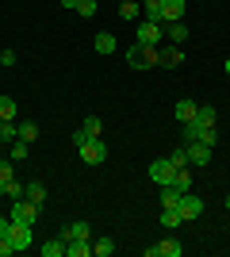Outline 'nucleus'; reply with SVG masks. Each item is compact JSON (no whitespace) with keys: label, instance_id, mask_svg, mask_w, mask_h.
Returning a JSON list of instances; mask_svg holds the SVG:
<instances>
[{"label":"nucleus","instance_id":"f257e3e1","mask_svg":"<svg viewBox=\"0 0 230 257\" xmlns=\"http://www.w3.org/2000/svg\"><path fill=\"white\" fill-rule=\"evenodd\" d=\"M127 65H131V69H153V65H157V46L134 43L131 50H127Z\"/></svg>","mask_w":230,"mask_h":257},{"label":"nucleus","instance_id":"f03ea898","mask_svg":"<svg viewBox=\"0 0 230 257\" xmlns=\"http://www.w3.org/2000/svg\"><path fill=\"white\" fill-rule=\"evenodd\" d=\"M77 154H81V161H85V165H104L108 146H104L100 139H85V142H77Z\"/></svg>","mask_w":230,"mask_h":257},{"label":"nucleus","instance_id":"7ed1b4c3","mask_svg":"<svg viewBox=\"0 0 230 257\" xmlns=\"http://www.w3.org/2000/svg\"><path fill=\"white\" fill-rule=\"evenodd\" d=\"M8 219H12V223H23V226H35V219H39V204H31L27 196H23V200H12Z\"/></svg>","mask_w":230,"mask_h":257},{"label":"nucleus","instance_id":"20e7f679","mask_svg":"<svg viewBox=\"0 0 230 257\" xmlns=\"http://www.w3.org/2000/svg\"><path fill=\"white\" fill-rule=\"evenodd\" d=\"M134 43H142V46H161V35H165V27L161 23H153V20H142L138 27H134Z\"/></svg>","mask_w":230,"mask_h":257},{"label":"nucleus","instance_id":"39448f33","mask_svg":"<svg viewBox=\"0 0 230 257\" xmlns=\"http://www.w3.org/2000/svg\"><path fill=\"white\" fill-rule=\"evenodd\" d=\"M184 154H188V169H207V161H211V146L207 142H188L184 146Z\"/></svg>","mask_w":230,"mask_h":257},{"label":"nucleus","instance_id":"423d86ee","mask_svg":"<svg viewBox=\"0 0 230 257\" xmlns=\"http://www.w3.org/2000/svg\"><path fill=\"white\" fill-rule=\"evenodd\" d=\"M173 161L169 158H157V161H150V181L153 184H173Z\"/></svg>","mask_w":230,"mask_h":257},{"label":"nucleus","instance_id":"0eeeda50","mask_svg":"<svg viewBox=\"0 0 230 257\" xmlns=\"http://www.w3.org/2000/svg\"><path fill=\"white\" fill-rule=\"evenodd\" d=\"M8 242L16 246V253H23V249L31 246L35 238H31V226H23V223H12V230H8Z\"/></svg>","mask_w":230,"mask_h":257},{"label":"nucleus","instance_id":"6e6552de","mask_svg":"<svg viewBox=\"0 0 230 257\" xmlns=\"http://www.w3.org/2000/svg\"><path fill=\"white\" fill-rule=\"evenodd\" d=\"M180 215H184V219H199V215H203V200H199L196 192H184L180 196Z\"/></svg>","mask_w":230,"mask_h":257},{"label":"nucleus","instance_id":"1a4fd4ad","mask_svg":"<svg viewBox=\"0 0 230 257\" xmlns=\"http://www.w3.org/2000/svg\"><path fill=\"white\" fill-rule=\"evenodd\" d=\"M180 62H184L180 46H157V65H165V69H176Z\"/></svg>","mask_w":230,"mask_h":257},{"label":"nucleus","instance_id":"9d476101","mask_svg":"<svg viewBox=\"0 0 230 257\" xmlns=\"http://www.w3.org/2000/svg\"><path fill=\"white\" fill-rule=\"evenodd\" d=\"M176 20H184V0H165L161 4V27L165 23H176Z\"/></svg>","mask_w":230,"mask_h":257},{"label":"nucleus","instance_id":"9b49d317","mask_svg":"<svg viewBox=\"0 0 230 257\" xmlns=\"http://www.w3.org/2000/svg\"><path fill=\"white\" fill-rule=\"evenodd\" d=\"M153 249H157V257H180V253H184V246H180L176 238H161Z\"/></svg>","mask_w":230,"mask_h":257},{"label":"nucleus","instance_id":"f8f14e48","mask_svg":"<svg viewBox=\"0 0 230 257\" xmlns=\"http://www.w3.org/2000/svg\"><path fill=\"white\" fill-rule=\"evenodd\" d=\"M196 100H176V123H192L196 119Z\"/></svg>","mask_w":230,"mask_h":257},{"label":"nucleus","instance_id":"ddd939ff","mask_svg":"<svg viewBox=\"0 0 230 257\" xmlns=\"http://www.w3.org/2000/svg\"><path fill=\"white\" fill-rule=\"evenodd\" d=\"M92 253V242L88 238H73V242H66V257H88Z\"/></svg>","mask_w":230,"mask_h":257},{"label":"nucleus","instance_id":"4468645a","mask_svg":"<svg viewBox=\"0 0 230 257\" xmlns=\"http://www.w3.org/2000/svg\"><path fill=\"white\" fill-rule=\"evenodd\" d=\"M165 35H169V43L173 46H180L188 39V27H184V20H176V23H165Z\"/></svg>","mask_w":230,"mask_h":257},{"label":"nucleus","instance_id":"2eb2a0df","mask_svg":"<svg viewBox=\"0 0 230 257\" xmlns=\"http://www.w3.org/2000/svg\"><path fill=\"white\" fill-rule=\"evenodd\" d=\"M180 223H184L180 207H161V226H165V230H176Z\"/></svg>","mask_w":230,"mask_h":257},{"label":"nucleus","instance_id":"dca6fc26","mask_svg":"<svg viewBox=\"0 0 230 257\" xmlns=\"http://www.w3.org/2000/svg\"><path fill=\"white\" fill-rule=\"evenodd\" d=\"M62 238H66V242H73V238H92V230H88V223H69V226H62Z\"/></svg>","mask_w":230,"mask_h":257},{"label":"nucleus","instance_id":"f3484780","mask_svg":"<svg viewBox=\"0 0 230 257\" xmlns=\"http://www.w3.org/2000/svg\"><path fill=\"white\" fill-rule=\"evenodd\" d=\"M192 123H199V127H215V107H211V104H199Z\"/></svg>","mask_w":230,"mask_h":257},{"label":"nucleus","instance_id":"a211bd4d","mask_svg":"<svg viewBox=\"0 0 230 257\" xmlns=\"http://www.w3.org/2000/svg\"><path fill=\"white\" fill-rule=\"evenodd\" d=\"M173 188H176L180 196L192 192V173H188V169H176V173H173Z\"/></svg>","mask_w":230,"mask_h":257},{"label":"nucleus","instance_id":"6ab92c4d","mask_svg":"<svg viewBox=\"0 0 230 257\" xmlns=\"http://www.w3.org/2000/svg\"><path fill=\"white\" fill-rule=\"evenodd\" d=\"M23 196H27L31 204H43V200H46V184L43 181H31L27 188H23Z\"/></svg>","mask_w":230,"mask_h":257},{"label":"nucleus","instance_id":"aec40b11","mask_svg":"<svg viewBox=\"0 0 230 257\" xmlns=\"http://www.w3.org/2000/svg\"><path fill=\"white\" fill-rule=\"evenodd\" d=\"M43 257H66V238L58 234V238H50L43 246Z\"/></svg>","mask_w":230,"mask_h":257},{"label":"nucleus","instance_id":"412c9836","mask_svg":"<svg viewBox=\"0 0 230 257\" xmlns=\"http://www.w3.org/2000/svg\"><path fill=\"white\" fill-rule=\"evenodd\" d=\"M92 46H96V54H115V35L100 31V35H96V43H92Z\"/></svg>","mask_w":230,"mask_h":257},{"label":"nucleus","instance_id":"4be33fe9","mask_svg":"<svg viewBox=\"0 0 230 257\" xmlns=\"http://www.w3.org/2000/svg\"><path fill=\"white\" fill-rule=\"evenodd\" d=\"M161 207H180V192L173 184H161Z\"/></svg>","mask_w":230,"mask_h":257},{"label":"nucleus","instance_id":"5701e85b","mask_svg":"<svg viewBox=\"0 0 230 257\" xmlns=\"http://www.w3.org/2000/svg\"><path fill=\"white\" fill-rule=\"evenodd\" d=\"M138 12H142V8H138V0H123V4H119V16H123L127 23L138 20Z\"/></svg>","mask_w":230,"mask_h":257},{"label":"nucleus","instance_id":"b1692460","mask_svg":"<svg viewBox=\"0 0 230 257\" xmlns=\"http://www.w3.org/2000/svg\"><path fill=\"white\" fill-rule=\"evenodd\" d=\"M92 253L96 257H111L115 253V242H111V238H96V242H92Z\"/></svg>","mask_w":230,"mask_h":257},{"label":"nucleus","instance_id":"393cba45","mask_svg":"<svg viewBox=\"0 0 230 257\" xmlns=\"http://www.w3.org/2000/svg\"><path fill=\"white\" fill-rule=\"evenodd\" d=\"M8 119H16V100L0 96V123H8Z\"/></svg>","mask_w":230,"mask_h":257},{"label":"nucleus","instance_id":"a878e982","mask_svg":"<svg viewBox=\"0 0 230 257\" xmlns=\"http://www.w3.org/2000/svg\"><path fill=\"white\" fill-rule=\"evenodd\" d=\"M100 127H104V123H100V115H88L81 131H85V139H100Z\"/></svg>","mask_w":230,"mask_h":257},{"label":"nucleus","instance_id":"bb28decb","mask_svg":"<svg viewBox=\"0 0 230 257\" xmlns=\"http://www.w3.org/2000/svg\"><path fill=\"white\" fill-rule=\"evenodd\" d=\"M0 139L16 142V139H20V123H12V119H8V123H0Z\"/></svg>","mask_w":230,"mask_h":257},{"label":"nucleus","instance_id":"cd10ccee","mask_svg":"<svg viewBox=\"0 0 230 257\" xmlns=\"http://www.w3.org/2000/svg\"><path fill=\"white\" fill-rule=\"evenodd\" d=\"M27 146H31V142L16 139V142H12V150H8V158H12V161H23V158H27Z\"/></svg>","mask_w":230,"mask_h":257},{"label":"nucleus","instance_id":"c85d7f7f","mask_svg":"<svg viewBox=\"0 0 230 257\" xmlns=\"http://www.w3.org/2000/svg\"><path fill=\"white\" fill-rule=\"evenodd\" d=\"M20 139L23 142H35V139H39V123H20Z\"/></svg>","mask_w":230,"mask_h":257},{"label":"nucleus","instance_id":"c756f323","mask_svg":"<svg viewBox=\"0 0 230 257\" xmlns=\"http://www.w3.org/2000/svg\"><path fill=\"white\" fill-rule=\"evenodd\" d=\"M199 135H203V127H199V123H184V146H188V142H196Z\"/></svg>","mask_w":230,"mask_h":257},{"label":"nucleus","instance_id":"7c9ffc66","mask_svg":"<svg viewBox=\"0 0 230 257\" xmlns=\"http://www.w3.org/2000/svg\"><path fill=\"white\" fill-rule=\"evenodd\" d=\"M199 142H207L211 150H215V146H219V131H215V127H203V135H199Z\"/></svg>","mask_w":230,"mask_h":257},{"label":"nucleus","instance_id":"2f4dec72","mask_svg":"<svg viewBox=\"0 0 230 257\" xmlns=\"http://www.w3.org/2000/svg\"><path fill=\"white\" fill-rule=\"evenodd\" d=\"M23 188H27V184H20L16 177H12L8 181V200H23Z\"/></svg>","mask_w":230,"mask_h":257},{"label":"nucleus","instance_id":"473e14b6","mask_svg":"<svg viewBox=\"0 0 230 257\" xmlns=\"http://www.w3.org/2000/svg\"><path fill=\"white\" fill-rule=\"evenodd\" d=\"M77 12H81L85 20H92V16H96V0H81V4H77Z\"/></svg>","mask_w":230,"mask_h":257},{"label":"nucleus","instance_id":"72a5a7b5","mask_svg":"<svg viewBox=\"0 0 230 257\" xmlns=\"http://www.w3.org/2000/svg\"><path fill=\"white\" fill-rule=\"evenodd\" d=\"M169 161H173V169H188V154H184V150L169 154Z\"/></svg>","mask_w":230,"mask_h":257},{"label":"nucleus","instance_id":"f704fd0d","mask_svg":"<svg viewBox=\"0 0 230 257\" xmlns=\"http://www.w3.org/2000/svg\"><path fill=\"white\" fill-rule=\"evenodd\" d=\"M0 65H4V69H8V65H16V50H4V54H0Z\"/></svg>","mask_w":230,"mask_h":257},{"label":"nucleus","instance_id":"c9c22d12","mask_svg":"<svg viewBox=\"0 0 230 257\" xmlns=\"http://www.w3.org/2000/svg\"><path fill=\"white\" fill-rule=\"evenodd\" d=\"M12 253H16V246H12L8 238H0V257H12Z\"/></svg>","mask_w":230,"mask_h":257},{"label":"nucleus","instance_id":"e433bc0d","mask_svg":"<svg viewBox=\"0 0 230 257\" xmlns=\"http://www.w3.org/2000/svg\"><path fill=\"white\" fill-rule=\"evenodd\" d=\"M8 230H12V219H0V238H8Z\"/></svg>","mask_w":230,"mask_h":257},{"label":"nucleus","instance_id":"4c0bfd02","mask_svg":"<svg viewBox=\"0 0 230 257\" xmlns=\"http://www.w3.org/2000/svg\"><path fill=\"white\" fill-rule=\"evenodd\" d=\"M8 181L12 177H0V196H8Z\"/></svg>","mask_w":230,"mask_h":257},{"label":"nucleus","instance_id":"58836bf2","mask_svg":"<svg viewBox=\"0 0 230 257\" xmlns=\"http://www.w3.org/2000/svg\"><path fill=\"white\" fill-rule=\"evenodd\" d=\"M77 4H81V0H62V8H73V12H77Z\"/></svg>","mask_w":230,"mask_h":257},{"label":"nucleus","instance_id":"ea45409f","mask_svg":"<svg viewBox=\"0 0 230 257\" xmlns=\"http://www.w3.org/2000/svg\"><path fill=\"white\" fill-rule=\"evenodd\" d=\"M226 77H230V58H226Z\"/></svg>","mask_w":230,"mask_h":257},{"label":"nucleus","instance_id":"a19ab883","mask_svg":"<svg viewBox=\"0 0 230 257\" xmlns=\"http://www.w3.org/2000/svg\"><path fill=\"white\" fill-rule=\"evenodd\" d=\"M226 211H230V196H226Z\"/></svg>","mask_w":230,"mask_h":257},{"label":"nucleus","instance_id":"79ce46f5","mask_svg":"<svg viewBox=\"0 0 230 257\" xmlns=\"http://www.w3.org/2000/svg\"><path fill=\"white\" fill-rule=\"evenodd\" d=\"M0 73H4V65H0Z\"/></svg>","mask_w":230,"mask_h":257}]
</instances>
